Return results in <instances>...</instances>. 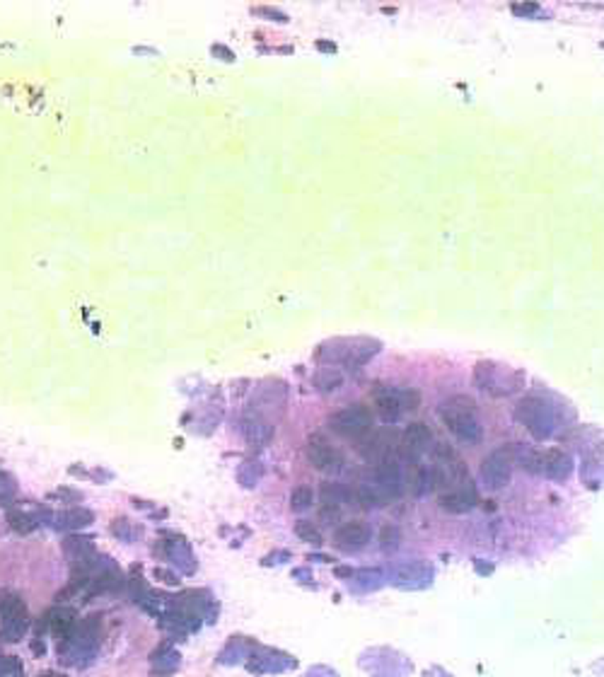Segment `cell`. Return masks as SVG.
I'll list each match as a JSON object with an SVG mask.
<instances>
[{
    "label": "cell",
    "instance_id": "1",
    "mask_svg": "<svg viewBox=\"0 0 604 677\" xmlns=\"http://www.w3.org/2000/svg\"><path fill=\"white\" fill-rule=\"evenodd\" d=\"M440 416H443L445 426L455 433L464 443H479L481 440V423L476 419V402L467 394H455V397L445 399L440 406Z\"/></svg>",
    "mask_w": 604,
    "mask_h": 677
},
{
    "label": "cell",
    "instance_id": "2",
    "mask_svg": "<svg viewBox=\"0 0 604 677\" xmlns=\"http://www.w3.org/2000/svg\"><path fill=\"white\" fill-rule=\"evenodd\" d=\"M329 428L341 438L358 440L372 428V414L368 406L363 404H351L346 409H338L329 416Z\"/></svg>",
    "mask_w": 604,
    "mask_h": 677
},
{
    "label": "cell",
    "instance_id": "3",
    "mask_svg": "<svg viewBox=\"0 0 604 677\" xmlns=\"http://www.w3.org/2000/svg\"><path fill=\"white\" fill-rule=\"evenodd\" d=\"M515 416L522 426H527V431L532 433L534 438H546L551 433V426H554V419H551L549 404L539 397H524L515 409Z\"/></svg>",
    "mask_w": 604,
    "mask_h": 677
},
{
    "label": "cell",
    "instance_id": "4",
    "mask_svg": "<svg viewBox=\"0 0 604 677\" xmlns=\"http://www.w3.org/2000/svg\"><path fill=\"white\" fill-rule=\"evenodd\" d=\"M0 617H3V631L0 634L8 641H17L27 629V607L20 595L15 592H0Z\"/></svg>",
    "mask_w": 604,
    "mask_h": 677
},
{
    "label": "cell",
    "instance_id": "5",
    "mask_svg": "<svg viewBox=\"0 0 604 677\" xmlns=\"http://www.w3.org/2000/svg\"><path fill=\"white\" fill-rule=\"evenodd\" d=\"M512 453L507 448H495L493 453L483 457L481 477L488 489H505L512 479Z\"/></svg>",
    "mask_w": 604,
    "mask_h": 677
},
{
    "label": "cell",
    "instance_id": "6",
    "mask_svg": "<svg viewBox=\"0 0 604 677\" xmlns=\"http://www.w3.org/2000/svg\"><path fill=\"white\" fill-rule=\"evenodd\" d=\"M304 457H307V462L314 467V470L319 472H329L334 474L343 467V455L338 453L331 443H326L324 438L314 436L307 440V445H304Z\"/></svg>",
    "mask_w": 604,
    "mask_h": 677
},
{
    "label": "cell",
    "instance_id": "7",
    "mask_svg": "<svg viewBox=\"0 0 604 677\" xmlns=\"http://www.w3.org/2000/svg\"><path fill=\"white\" fill-rule=\"evenodd\" d=\"M370 527L365 523L360 520H348L343 525H338L334 530V544L338 549H346V551H353V549H360V547H365L370 542Z\"/></svg>",
    "mask_w": 604,
    "mask_h": 677
},
{
    "label": "cell",
    "instance_id": "8",
    "mask_svg": "<svg viewBox=\"0 0 604 677\" xmlns=\"http://www.w3.org/2000/svg\"><path fill=\"white\" fill-rule=\"evenodd\" d=\"M474 504H476V489L472 487V482H464V487H455L445 491L438 499V506L443 508L445 513H452V516H462V513L472 511Z\"/></svg>",
    "mask_w": 604,
    "mask_h": 677
},
{
    "label": "cell",
    "instance_id": "9",
    "mask_svg": "<svg viewBox=\"0 0 604 677\" xmlns=\"http://www.w3.org/2000/svg\"><path fill=\"white\" fill-rule=\"evenodd\" d=\"M573 470V460L568 453L558 448H549L546 453H539V474H544L546 479L561 482L566 479Z\"/></svg>",
    "mask_w": 604,
    "mask_h": 677
},
{
    "label": "cell",
    "instance_id": "10",
    "mask_svg": "<svg viewBox=\"0 0 604 677\" xmlns=\"http://www.w3.org/2000/svg\"><path fill=\"white\" fill-rule=\"evenodd\" d=\"M56 530H82L94 523V513L85 506H70L49 518Z\"/></svg>",
    "mask_w": 604,
    "mask_h": 677
},
{
    "label": "cell",
    "instance_id": "11",
    "mask_svg": "<svg viewBox=\"0 0 604 677\" xmlns=\"http://www.w3.org/2000/svg\"><path fill=\"white\" fill-rule=\"evenodd\" d=\"M242 436L249 445H266L271 438H273V426L261 419V416L252 414V416H245V421H242Z\"/></svg>",
    "mask_w": 604,
    "mask_h": 677
},
{
    "label": "cell",
    "instance_id": "12",
    "mask_svg": "<svg viewBox=\"0 0 604 677\" xmlns=\"http://www.w3.org/2000/svg\"><path fill=\"white\" fill-rule=\"evenodd\" d=\"M375 477L380 489L387 491V496L402 494V472H399V465L394 460H382L380 465L375 467Z\"/></svg>",
    "mask_w": 604,
    "mask_h": 677
},
{
    "label": "cell",
    "instance_id": "13",
    "mask_svg": "<svg viewBox=\"0 0 604 677\" xmlns=\"http://www.w3.org/2000/svg\"><path fill=\"white\" fill-rule=\"evenodd\" d=\"M375 411H377V416H380L382 421L385 423H394L402 416V411H404V406H402V402H399V397H397V392H394L392 387L389 389H380V392L375 394Z\"/></svg>",
    "mask_w": 604,
    "mask_h": 677
},
{
    "label": "cell",
    "instance_id": "14",
    "mask_svg": "<svg viewBox=\"0 0 604 677\" xmlns=\"http://www.w3.org/2000/svg\"><path fill=\"white\" fill-rule=\"evenodd\" d=\"M431 440H433L431 428H428L423 421H414V423H409V426H406L404 445L409 450H414V453H423V450L431 445Z\"/></svg>",
    "mask_w": 604,
    "mask_h": 677
},
{
    "label": "cell",
    "instance_id": "15",
    "mask_svg": "<svg viewBox=\"0 0 604 677\" xmlns=\"http://www.w3.org/2000/svg\"><path fill=\"white\" fill-rule=\"evenodd\" d=\"M8 520H10V527H13L15 532H32V530H37L39 525H42L39 513L25 511V508H15V511H10Z\"/></svg>",
    "mask_w": 604,
    "mask_h": 677
},
{
    "label": "cell",
    "instance_id": "16",
    "mask_svg": "<svg viewBox=\"0 0 604 677\" xmlns=\"http://www.w3.org/2000/svg\"><path fill=\"white\" fill-rule=\"evenodd\" d=\"M314 387L319 389V392H336L338 387L343 385V372L338 368H331V365H326V368H319L314 372Z\"/></svg>",
    "mask_w": 604,
    "mask_h": 677
},
{
    "label": "cell",
    "instance_id": "17",
    "mask_svg": "<svg viewBox=\"0 0 604 677\" xmlns=\"http://www.w3.org/2000/svg\"><path fill=\"white\" fill-rule=\"evenodd\" d=\"M66 554L73 559V561H82V559L94 554V544L90 537H82V535H75V537H66L63 542Z\"/></svg>",
    "mask_w": 604,
    "mask_h": 677
},
{
    "label": "cell",
    "instance_id": "18",
    "mask_svg": "<svg viewBox=\"0 0 604 677\" xmlns=\"http://www.w3.org/2000/svg\"><path fill=\"white\" fill-rule=\"evenodd\" d=\"M312 504H314V491L307 487V484H300V487H295L292 489V494H290V508L295 513H302V511H307V508H312Z\"/></svg>",
    "mask_w": 604,
    "mask_h": 677
},
{
    "label": "cell",
    "instance_id": "19",
    "mask_svg": "<svg viewBox=\"0 0 604 677\" xmlns=\"http://www.w3.org/2000/svg\"><path fill=\"white\" fill-rule=\"evenodd\" d=\"M111 535L121 542H126V544H131L133 539L140 537V530L135 527L131 520H126V518H116V520L111 523Z\"/></svg>",
    "mask_w": 604,
    "mask_h": 677
},
{
    "label": "cell",
    "instance_id": "20",
    "mask_svg": "<svg viewBox=\"0 0 604 677\" xmlns=\"http://www.w3.org/2000/svg\"><path fill=\"white\" fill-rule=\"evenodd\" d=\"M237 479H240V484H242V487H247V489L257 487V482L261 479V465H259V462H254V460L242 462L240 472H237Z\"/></svg>",
    "mask_w": 604,
    "mask_h": 677
},
{
    "label": "cell",
    "instance_id": "21",
    "mask_svg": "<svg viewBox=\"0 0 604 677\" xmlns=\"http://www.w3.org/2000/svg\"><path fill=\"white\" fill-rule=\"evenodd\" d=\"M295 535H297V537H300L302 542L312 544V547H321V542H324L321 532H319L317 527H314V523H309V520H297V523H295Z\"/></svg>",
    "mask_w": 604,
    "mask_h": 677
},
{
    "label": "cell",
    "instance_id": "22",
    "mask_svg": "<svg viewBox=\"0 0 604 677\" xmlns=\"http://www.w3.org/2000/svg\"><path fill=\"white\" fill-rule=\"evenodd\" d=\"M399 539H402V532H399L397 525H385V527H382V532H380V547H382V549H387V551L397 549Z\"/></svg>",
    "mask_w": 604,
    "mask_h": 677
},
{
    "label": "cell",
    "instance_id": "23",
    "mask_svg": "<svg viewBox=\"0 0 604 677\" xmlns=\"http://www.w3.org/2000/svg\"><path fill=\"white\" fill-rule=\"evenodd\" d=\"M15 499V482L5 472H0V506L13 504Z\"/></svg>",
    "mask_w": 604,
    "mask_h": 677
},
{
    "label": "cell",
    "instance_id": "24",
    "mask_svg": "<svg viewBox=\"0 0 604 677\" xmlns=\"http://www.w3.org/2000/svg\"><path fill=\"white\" fill-rule=\"evenodd\" d=\"M254 13L269 17V20H273V22H281V25H285V22H288V15L283 13V10H278V8H266V5H264V8H257Z\"/></svg>",
    "mask_w": 604,
    "mask_h": 677
},
{
    "label": "cell",
    "instance_id": "25",
    "mask_svg": "<svg viewBox=\"0 0 604 677\" xmlns=\"http://www.w3.org/2000/svg\"><path fill=\"white\" fill-rule=\"evenodd\" d=\"M152 575H155V578H160L162 583H172V585L179 583L177 575H174L172 571H167V568H155V571H152Z\"/></svg>",
    "mask_w": 604,
    "mask_h": 677
},
{
    "label": "cell",
    "instance_id": "26",
    "mask_svg": "<svg viewBox=\"0 0 604 677\" xmlns=\"http://www.w3.org/2000/svg\"><path fill=\"white\" fill-rule=\"evenodd\" d=\"M512 13H515V15H537V13H539V5H537V3L512 5Z\"/></svg>",
    "mask_w": 604,
    "mask_h": 677
},
{
    "label": "cell",
    "instance_id": "27",
    "mask_svg": "<svg viewBox=\"0 0 604 677\" xmlns=\"http://www.w3.org/2000/svg\"><path fill=\"white\" fill-rule=\"evenodd\" d=\"M49 499H68L73 504V501H78V499H82L78 491H58V494H51Z\"/></svg>",
    "mask_w": 604,
    "mask_h": 677
},
{
    "label": "cell",
    "instance_id": "28",
    "mask_svg": "<svg viewBox=\"0 0 604 677\" xmlns=\"http://www.w3.org/2000/svg\"><path fill=\"white\" fill-rule=\"evenodd\" d=\"M213 54L223 56V61H235V54L230 49H225L223 44H216V47H213Z\"/></svg>",
    "mask_w": 604,
    "mask_h": 677
},
{
    "label": "cell",
    "instance_id": "29",
    "mask_svg": "<svg viewBox=\"0 0 604 677\" xmlns=\"http://www.w3.org/2000/svg\"><path fill=\"white\" fill-rule=\"evenodd\" d=\"M317 49H321V51H336L334 44H329V42H317Z\"/></svg>",
    "mask_w": 604,
    "mask_h": 677
}]
</instances>
